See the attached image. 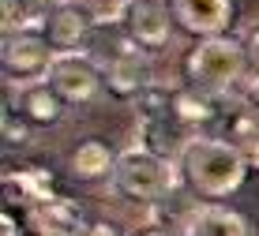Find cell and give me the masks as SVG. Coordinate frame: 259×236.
<instances>
[{"label": "cell", "mask_w": 259, "mask_h": 236, "mask_svg": "<svg viewBox=\"0 0 259 236\" xmlns=\"http://www.w3.org/2000/svg\"><path fill=\"white\" fill-rule=\"evenodd\" d=\"M181 180L203 199L233 195L248 176V161L226 135H199L177 161Z\"/></svg>", "instance_id": "cell-1"}, {"label": "cell", "mask_w": 259, "mask_h": 236, "mask_svg": "<svg viewBox=\"0 0 259 236\" xmlns=\"http://www.w3.org/2000/svg\"><path fill=\"white\" fill-rule=\"evenodd\" d=\"M244 64H248L244 45L222 34V38H203L192 45L184 57V75H188V86L203 90V94H226L240 83Z\"/></svg>", "instance_id": "cell-2"}, {"label": "cell", "mask_w": 259, "mask_h": 236, "mask_svg": "<svg viewBox=\"0 0 259 236\" xmlns=\"http://www.w3.org/2000/svg\"><path fill=\"white\" fill-rule=\"evenodd\" d=\"M109 180H113V192L132 199V203H158L177 187L181 172H177V161H165L136 143L117 158V169Z\"/></svg>", "instance_id": "cell-3"}, {"label": "cell", "mask_w": 259, "mask_h": 236, "mask_svg": "<svg viewBox=\"0 0 259 236\" xmlns=\"http://www.w3.org/2000/svg\"><path fill=\"white\" fill-rule=\"evenodd\" d=\"M53 60H57V53L41 34H8L0 45V75H4L8 90H26L46 83Z\"/></svg>", "instance_id": "cell-4"}, {"label": "cell", "mask_w": 259, "mask_h": 236, "mask_svg": "<svg viewBox=\"0 0 259 236\" xmlns=\"http://www.w3.org/2000/svg\"><path fill=\"white\" fill-rule=\"evenodd\" d=\"M46 83L57 90V98L64 105H83L105 86V75L98 68V60L87 53H57Z\"/></svg>", "instance_id": "cell-5"}, {"label": "cell", "mask_w": 259, "mask_h": 236, "mask_svg": "<svg viewBox=\"0 0 259 236\" xmlns=\"http://www.w3.org/2000/svg\"><path fill=\"white\" fill-rule=\"evenodd\" d=\"M147 86H154L150 57L143 53V45H136V41L120 45V53H113L109 68H105V90H109L117 102H136Z\"/></svg>", "instance_id": "cell-6"}, {"label": "cell", "mask_w": 259, "mask_h": 236, "mask_svg": "<svg viewBox=\"0 0 259 236\" xmlns=\"http://www.w3.org/2000/svg\"><path fill=\"white\" fill-rule=\"evenodd\" d=\"M195 139H199L195 128L184 124L173 109H169V113H154V116H139L136 143L147 147L150 154H158V158H165V161H181V154L188 150Z\"/></svg>", "instance_id": "cell-7"}, {"label": "cell", "mask_w": 259, "mask_h": 236, "mask_svg": "<svg viewBox=\"0 0 259 236\" xmlns=\"http://www.w3.org/2000/svg\"><path fill=\"white\" fill-rule=\"evenodd\" d=\"M91 8L79 4V0H57V8L49 12L46 26H41V38L53 45V53H79L91 34Z\"/></svg>", "instance_id": "cell-8"}, {"label": "cell", "mask_w": 259, "mask_h": 236, "mask_svg": "<svg viewBox=\"0 0 259 236\" xmlns=\"http://www.w3.org/2000/svg\"><path fill=\"white\" fill-rule=\"evenodd\" d=\"M233 0H173V19L195 38H222L233 26Z\"/></svg>", "instance_id": "cell-9"}, {"label": "cell", "mask_w": 259, "mask_h": 236, "mask_svg": "<svg viewBox=\"0 0 259 236\" xmlns=\"http://www.w3.org/2000/svg\"><path fill=\"white\" fill-rule=\"evenodd\" d=\"M124 30H128V41L143 49H158L173 34V12L165 8V0H128Z\"/></svg>", "instance_id": "cell-10"}, {"label": "cell", "mask_w": 259, "mask_h": 236, "mask_svg": "<svg viewBox=\"0 0 259 236\" xmlns=\"http://www.w3.org/2000/svg\"><path fill=\"white\" fill-rule=\"evenodd\" d=\"M15 113L23 116L30 128H53V124L64 116V102L57 98V90L49 83L15 90Z\"/></svg>", "instance_id": "cell-11"}, {"label": "cell", "mask_w": 259, "mask_h": 236, "mask_svg": "<svg viewBox=\"0 0 259 236\" xmlns=\"http://www.w3.org/2000/svg\"><path fill=\"white\" fill-rule=\"evenodd\" d=\"M34 225L38 236H83V210L71 199H53L46 206H34Z\"/></svg>", "instance_id": "cell-12"}, {"label": "cell", "mask_w": 259, "mask_h": 236, "mask_svg": "<svg viewBox=\"0 0 259 236\" xmlns=\"http://www.w3.org/2000/svg\"><path fill=\"white\" fill-rule=\"evenodd\" d=\"M53 8H57V0H0L4 38L8 34H41Z\"/></svg>", "instance_id": "cell-13"}, {"label": "cell", "mask_w": 259, "mask_h": 236, "mask_svg": "<svg viewBox=\"0 0 259 236\" xmlns=\"http://www.w3.org/2000/svg\"><path fill=\"white\" fill-rule=\"evenodd\" d=\"M184 236H248V225L226 206H199L184 221Z\"/></svg>", "instance_id": "cell-14"}, {"label": "cell", "mask_w": 259, "mask_h": 236, "mask_svg": "<svg viewBox=\"0 0 259 236\" xmlns=\"http://www.w3.org/2000/svg\"><path fill=\"white\" fill-rule=\"evenodd\" d=\"M113 169H117V158H113V150L105 147L102 139L79 143L75 154H71V172H75L79 180H102V176H113Z\"/></svg>", "instance_id": "cell-15"}, {"label": "cell", "mask_w": 259, "mask_h": 236, "mask_svg": "<svg viewBox=\"0 0 259 236\" xmlns=\"http://www.w3.org/2000/svg\"><path fill=\"white\" fill-rule=\"evenodd\" d=\"M226 139L233 143V147L244 154V161H248V169H259V120L248 109H240L237 105V113L229 116V131H226Z\"/></svg>", "instance_id": "cell-16"}, {"label": "cell", "mask_w": 259, "mask_h": 236, "mask_svg": "<svg viewBox=\"0 0 259 236\" xmlns=\"http://www.w3.org/2000/svg\"><path fill=\"white\" fill-rule=\"evenodd\" d=\"M173 113L181 116L184 124H192V128H203L207 120H214L210 94H203V90H195V86H177L173 90Z\"/></svg>", "instance_id": "cell-17"}, {"label": "cell", "mask_w": 259, "mask_h": 236, "mask_svg": "<svg viewBox=\"0 0 259 236\" xmlns=\"http://www.w3.org/2000/svg\"><path fill=\"white\" fill-rule=\"evenodd\" d=\"M15 192H19L30 206H46V203L57 199L49 169H19V172H15Z\"/></svg>", "instance_id": "cell-18"}, {"label": "cell", "mask_w": 259, "mask_h": 236, "mask_svg": "<svg viewBox=\"0 0 259 236\" xmlns=\"http://www.w3.org/2000/svg\"><path fill=\"white\" fill-rule=\"evenodd\" d=\"M87 8H91L94 26L124 23V15H128V0H87Z\"/></svg>", "instance_id": "cell-19"}, {"label": "cell", "mask_w": 259, "mask_h": 236, "mask_svg": "<svg viewBox=\"0 0 259 236\" xmlns=\"http://www.w3.org/2000/svg\"><path fill=\"white\" fill-rule=\"evenodd\" d=\"M240 109H248V113L259 120V79H252V83H248L244 98H240Z\"/></svg>", "instance_id": "cell-20"}, {"label": "cell", "mask_w": 259, "mask_h": 236, "mask_svg": "<svg viewBox=\"0 0 259 236\" xmlns=\"http://www.w3.org/2000/svg\"><path fill=\"white\" fill-rule=\"evenodd\" d=\"M244 53H248V64H252V71H259V26H255V30H248Z\"/></svg>", "instance_id": "cell-21"}, {"label": "cell", "mask_w": 259, "mask_h": 236, "mask_svg": "<svg viewBox=\"0 0 259 236\" xmlns=\"http://www.w3.org/2000/svg\"><path fill=\"white\" fill-rule=\"evenodd\" d=\"M83 236H120V232L113 229L109 221H91V225L83 229Z\"/></svg>", "instance_id": "cell-22"}, {"label": "cell", "mask_w": 259, "mask_h": 236, "mask_svg": "<svg viewBox=\"0 0 259 236\" xmlns=\"http://www.w3.org/2000/svg\"><path fill=\"white\" fill-rule=\"evenodd\" d=\"M0 236H23V232H19V225H15V217H12V210L0 214Z\"/></svg>", "instance_id": "cell-23"}, {"label": "cell", "mask_w": 259, "mask_h": 236, "mask_svg": "<svg viewBox=\"0 0 259 236\" xmlns=\"http://www.w3.org/2000/svg\"><path fill=\"white\" fill-rule=\"evenodd\" d=\"M143 236H169V232H143Z\"/></svg>", "instance_id": "cell-24"}]
</instances>
